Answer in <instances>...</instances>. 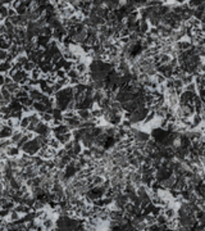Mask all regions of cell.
<instances>
[{
  "instance_id": "ffe728a7",
  "label": "cell",
  "mask_w": 205,
  "mask_h": 231,
  "mask_svg": "<svg viewBox=\"0 0 205 231\" xmlns=\"http://www.w3.org/2000/svg\"><path fill=\"white\" fill-rule=\"evenodd\" d=\"M171 59H172L171 55H167V54H163V53L159 54V63L162 64V66H163V64H169Z\"/></svg>"
},
{
  "instance_id": "bcb514c9",
  "label": "cell",
  "mask_w": 205,
  "mask_h": 231,
  "mask_svg": "<svg viewBox=\"0 0 205 231\" xmlns=\"http://www.w3.org/2000/svg\"><path fill=\"white\" fill-rule=\"evenodd\" d=\"M12 82H13V81H12V77L8 76V75H4V86L9 85V84H12Z\"/></svg>"
},
{
  "instance_id": "603a6c76",
  "label": "cell",
  "mask_w": 205,
  "mask_h": 231,
  "mask_svg": "<svg viewBox=\"0 0 205 231\" xmlns=\"http://www.w3.org/2000/svg\"><path fill=\"white\" fill-rule=\"evenodd\" d=\"M150 28V25L148 23V21H140V32L146 35Z\"/></svg>"
},
{
  "instance_id": "7bdbcfd3",
  "label": "cell",
  "mask_w": 205,
  "mask_h": 231,
  "mask_svg": "<svg viewBox=\"0 0 205 231\" xmlns=\"http://www.w3.org/2000/svg\"><path fill=\"white\" fill-rule=\"evenodd\" d=\"M51 89H53V91H54V92L56 94L58 91H60V90H62L63 88H62V86H60L59 84H58V82H55L54 85H51Z\"/></svg>"
},
{
  "instance_id": "836d02e7",
  "label": "cell",
  "mask_w": 205,
  "mask_h": 231,
  "mask_svg": "<svg viewBox=\"0 0 205 231\" xmlns=\"http://www.w3.org/2000/svg\"><path fill=\"white\" fill-rule=\"evenodd\" d=\"M53 118H55V119H60V121H63V113H62V111L60 109H58V108H54L53 109Z\"/></svg>"
},
{
  "instance_id": "e575fe53",
  "label": "cell",
  "mask_w": 205,
  "mask_h": 231,
  "mask_svg": "<svg viewBox=\"0 0 205 231\" xmlns=\"http://www.w3.org/2000/svg\"><path fill=\"white\" fill-rule=\"evenodd\" d=\"M167 218L164 217V216L163 214H159L158 216V217H155V223H157V225L158 226H162V225H165V223H167Z\"/></svg>"
},
{
  "instance_id": "ac0fdd59",
  "label": "cell",
  "mask_w": 205,
  "mask_h": 231,
  "mask_svg": "<svg viewBox=\"0 0 205 231\" xmlns=\"http://www.w3.org/2000/svg\"><path fill=\"white\" fill-rule=\"evenodd\" d=\"M82 145H81V143L79 141H75L73 140V148H72V151L75 153L76 155H79L81 154V151H82Z\"/></svg>"
},
{
  "instance_id": "7402d4cb",
  "label": "cell",
  "mask_w": 205,
  "mask_h": 231,
  "mask_svg": "<svg viewBox=\"0 0 205 231\" xmlns=\"http://www.w3.org/2000/svg\"><path fill=\"white\" fill-rule=\"evenodd\" d=\"M49 147H50V148H53V149H55V150H58V149H60V148H62L60 143L56 139H54L53 136H50V140H49Z\"/></svg>"
},
{
  "instance_id": "4dcf8cb0",
  "label": "cell",
  "mask_w": 205,
  "mask_h": 231,
  "mask_svg": "<svg viewBox=\"0 0 205 231\" xmlns=\"http://www.w3.org/2000/svg\"><path fill=\"white\" fill-rule=\"evenodd\" d=\"M30 125V121H28L27 116H23L21 119H19V128H27V126Z\"/></svg>"
},
{
  "instance_id": "52a82bcc",
  "label": "cell",
  "mask_w": 205,
  "mask_h": 231,
  "mask_svg": "<svg viewBox=\"0 0 205 231\" xmlns=\"http://www.w3.org/2000/svg\"><path fill=\"white\" fill-rule=\"evenodd\" d=\"M75 69L77 71L78 75H85L86 72H89V67H87V64L85 62H78L75 64Z\"/></svg>"
},
{
  "instance_id": "7dc6e473",
  "label": "cell",
  "mask_w": 205,
  "mask_h": 231,
  "mask_svg": "<svg viewBox=\"0 0 205 231\" xmlns=\"http://www.w3.org/2000/svg\"><path fill=\"white\" fill-rule=\"evenodd\" d=\"M17 13H16V9L13 8H8V18H12V17H16Z\"/></svg>"
},
{
  "instance_id": "1f68e13d",
  "label": "cell",
  "mask_w": 205,
  "mask_h": 231,
  "mask_svg": "<svg viewBox=\"0 0 205 231\" xmlns=\"http://www.w3.org/2000/svg\"><path fill=\"white\" fill-rule=\"evenodd\" d=\"M153 119H155V112H153V111H150V112H149V114H148V116H146V118L144 119V122H142V125H148V123H150V122H151Z\"/></svg>"
},
{
  "instance_id": "ee69618b",
  "label": "cell",
  "mask_w": 205,
  "mask_h": 231,
  "mask_svg": "<svg viewBox=\"0 0 205 231\" xmlns=\"http://www.w3.org/2000/svg\"><path fill=\"white\" fill-rule=\"evenodd\" d=\"M6 57H8V52H5V50H0V61L5 62Z\"/></svg>"
},
{
  "instance_id": "b9f144b4",
  "label": "cell",
  "mask_w": 205,
  "mask_h": 231,
  "mask_svg": "<svg viewBox=\"0 0 205 231\" xmlns=\"http://www.w3.org/2000/svg\"><path fill=\"white\" fill-rule=\"evenodd\" d=\"M33 111H32V108H28V107H25V105H22V113L23 114H31Z\"/></svg>"
},
{
  "instance_id": "44dd1931",
  "label": "cell",
  "mask_w": 205,
  "mask_h": 231,
  "mask_svg": "<svg viewBox=\"0 0 205 231\" xmlns=\"http://www.w3.org/2000/svg\"><path fill=\"white\" fill-rule=\"evenodd\" d=\"M21 218V214L19 213H17L14 209H12V211H9V216H8V221L9 222H16V221H18Z\"/></svg>"
},
{
  "instance_id": "c3c4849f",
  "label": "cell",
  "mask_w": 205,
  "mask_h": 231,
  "mask_svg": "<svg viewBox=\"0 0 205 231\" xmlns=\"http://www.w3.org/2000/svg\"><path fill=\"white\" fill-rule=\"evenodd\" d=\"M72 148H73V140H71L69 143H67L65 145H63V149H65V150H72Z\"/></svg>"
},
{
  "instance_id": "60d3db41",
  "label": "cell",
  "mask_w": 205,
  "mask_h": 231,
  "mask_svg": "<svg viewBox=\"0 0 205 231\" xmlns=\"http://www.w3.org/2000/svg\"><path fill=\"white\" fill-rule=\"evenodd\" d=\"M130 33H131V32H130V31L127 30L126 27H123L122 30L119 31V36H121V37H128V36H130Z\"/></svg>"
},
{
  "instance_id": "f546056e",
  "label": "cell",
  "mask_w": 205,
  "mask_h": 231,
  "mask_svg": "<svg viewBox=\"0 0 205 231\" xmlns=\"http://www.w3.org/2000/svg\"><path fill=\"white\" fill-rule=\"evenodd\" d=\"M36 67V64L35 63H32V62H30V61H28L26 64H25V66L23 67H22V69H23L25 72H27V73H30V72L33 69Z\"/></svg>"
},
{
  "instance_id": "8d00e7d4",
  "label": "cell",
  "mask_w": 205,
  "mask_h": 231,
  "mask_svg": "<svg viewBox=\"0 0 205 231\" xmlns=\"http://www.w3.org/2000/svg\"><path fill=\"white\" fill-rule=\"evenodd\" d=\"M16 62H17V63H19L21 66L23 67L25 64L28 62V59H27V57H26V55H18V57L16 58Z\"/></svg>"
},
{
  "instance_id": "277c9868",
  "label": "cell",
  "mask_w": 205,
  "mask_h": 231,
  "mask_svg": "<svg viewBox=\"0 0 205 231\" xmlns=\"http://www.w3.org/2000/svg\"><path fill=\"white\" fill-rule=\"evenodd\" d=\"M13 135V128L8 127L5 123H3V126L0 127V140L4 139H10V136Z\"/></svg>"
},
{
  "instance_id": "8992f818",
  "label": "cell",
  "mask_w": 205,
  "mask_h": 231,
  "mask_svg": "<svg viewBox=\"0 0 205 231\" xmlns=\"http://www.w3.org/2000/svg\"><path fill=\"white\" fill-rule=\"evenodd\" d=\"M42 95L44 94H41V91L39 89H32L30 92H28V98L32 99L33 102H41Z\"/></svg>"
},
{
  "instance_id": "5bb4252c",
  "label": "cell",
  "mask_w": 205,
  "mask_h": 231,
  "mask_svg": "<svg viewBox=\"0 0 205 231\" xmlns=\"http://www.w3.org/2000/svg\"><path fill=\"white\" fill-rule=\"evenodd\" d=\"M4 88L8 90L12 95H14V94H16L19 89H21V86L18 85V84H16V82H12V84H9V85H6V86H4Z\"/></svg>"
},
{
  "instance_id": "cb8c5ba5",
  "label": "cell",
  "mask_w": 205,
  "mask_h": 231,
  "mask_svg": "<svg viewBox=\"0 0 205 231\" xmlns=\"http://www.w3.org/2000/svg\"><path fill=\"white\" fill-rule=\"evenodd\" d=\"M91 113V118H96V119H100L102 117V112L99 109V108H92L90 111Z\"/></svg>"
},
{
  "instance_id": "681fc988",
  "label": "cell",
  "mask_w": 205,
  "mask_h": 231,
  "mask_svg": "<svg viewBox=\"0 0 205 231\" xmlns=\"http://www.w3.org/2000/svg\"><path fill=\"white\" fill-rule=\"evenodd\" d=\"M2 86H4V75L0 73V88H2Z\"/></svg>"
},
{
  "instance_id": "4316f807",
  "label": "cell",
  "mask_w": 205,
  "mask_h": 231,
  "mask_svg": "<svg viewBox=\"0 0 205 231\" xmlns=\"http://www.w3.org/2000/svg\"><path fill=\"white\" fill-rule=\"evenodd\" d=\"M144 222H145V225L146 226H151L155 223V217L151 214H148V216H144Z\"/></svg>"
},
{
  "instance_id": "74e56055",
  "label": "cell",
  "mask_w": 205,
  "mask_h": 231,
  "mask_svg": "<svg viewBox=\"0 0 205 231\" xmlns=\"http://www.w3.org/2000/svg\"><path fill=\"white\" fill-rule=\"evenodd\" d=\"M184 90L188 91V92H196V85H195V82H191V84L184 86Z\"/></svg>"
},
{
  "instance_id": "9c48e42d",
  "label": "cell",
  "mask_w": 205,
  "mask_h": 231,
  "mask_svg": "<svg viewBox=\"0 0 205 231\" xmlns=\"http://www.w3.org/2000/svg\"><path fill=\"white\" fill-rule=\"evenodd\" d=\"M22 136H23V134H22V131L19 128H16V130H13V135L10 136V141L13 145H16V144L22 139Z\"/></svg>"
},
{
  "instance_id": "e0dca14e",
  "label": "cell",
  "mask_w": 205,
  "mask_h": 231,
  "mask_svg": "<svg viewBox=\"0 0 205 231\" xmlns=\"http://www.w3.org/2000/svg\"><path fill=\"white\" fill-rule=\"evenodd\" d=\"M27 117H28V121H30V123H32V125H35V126L41 121L40 117H39V114H37V113H35V112H32L31 114H28Z\"/></svg>"
},
{
  "instance_id": "8fae6325",
  "label": "cell",
  "mask_w": 205,
  "mask_h": 231,
  "mask_svg": "<svg viewBox=\"0 0 205 231\" xmlns=\"http://www.w3.org/2000/svg\"><path fill=\"white\" fill-rule=\"evenodd\" d=\"M32 111L35 112V113H45V111H46V107L41 102H33V104H32Z\"/></svg>"
},
{
  "instance_id": "d4e9b609",
  "label": "cell",
  "mask_w": 205,
  "mask_h": 231,
  "mask_svg": "<svg viewBox=\"0 0 205 231\" xmlns=\"http://www.w3.org/2000/svg\"><path fill=\"white\" fill-rule=\"evenodd\" d=\"M104 181V177L102 176H98V175H92V186H100Z\"/></svg>"
},
{
  "instance_id": "9a60e30c",
  "label": "cell",
  "mask_w": 205,
  "mask_h": 231,
  "mask_svg": "<svg viewBox=\"0 0 205 231\" xmlns=\"http://www.w3.org/2000/svg\"><path fill=\"white\" fill-rule=\"evenodd\" d=\"M8 108H9L10 112H19V111H22V105H21V103L18 102V100H16V102H10L8 104Z\"/></svg>"
},
{
  "instance_id": "d590c367",
  "label": "cell",
  "mask_w": 205,
  "mask_h": 231,
  "mask_svg": "<svg viewBox=\"0 0 205 231\" xmlns=\"http://www.w3.org/2000/svg\"><path fill=\"white\" fill-rule=\"evenodd\" d=\"M79 155L83 157V158H86V159H90V158H92L91 150H90V149H86V148L82 149V151H81V154H79Z\"/></svg>"
},
{
  "instance_id": "3957f363",
  "label": "cell",
  "mask_w": 205,
  "mask_h": 231,
  "mask_svg": "<svg viewBox=\"0 0 205 231\" xmlns=\"http://www.w3.org/2000/svg\"><path fill=\"white\" fill-rule=\"evenodd\" d=\"M5 154L8 158H14V159H17V158L21 157V149L17 148L16 145H10L9 148H6Z\"/></svg>"
},
{
  "instance_id": "4fadbf2b",
  "label": "cell",
  "mask_w": 205,
  "mask_h": 231,
  "mask_svg": "<svg viewBox=\"0 0 205 231\" xmlns=\"http://www.w3.org/2000/svg\"><path fill=\"white\" fill-rule=\"evenodd\" d=\"M41 225H42V227L45 229V230H51V229L55 227V222L51 220L50 217H48L46 220H44V221L41 222Z\"/></svg>"
},
{
  "instance_id": "ab89813d",
  "label": "cell",
  "mask_w": 205,
  "mask_h": 231,
  "mask_svg": "<svg viewBox=\"0 0 205 231\" xmlns=\"http://www.w3.org/2000/svg\"><path fill=\"white\" fill-rule=\"evenodd\" d=\"M65 154H67V150H65V149H63V148H60V149H58L56 150V158H59V159H60V158L62 157H64Z\"/></svg>"
},
{
  "instance_id": "ba28073f",
  "label": "cell",
  "mask_w": 205,
  "mask_h": 231,
  "mask_svg": "<svg viewBox=\"0 0 205 231\" xmlns=\"http://www.w3.org/2000/svg\"><path fill=\"white\" fill-rule=\"evenodd\" d=\"M76 113H77L78 118H79V121H81V122H86V121H89L91 118V113H90V111H87V109L77 111Z\"/></svg>"
},
{
  "instance_id": "d6986e66",
  "label": "cell",
  "mask_w": 205,
  "mask_h": 231,
  "mask_svg": "<svg viewBox=\"0 0 205 231\" xmlns=\"http://www.w3.org/2000/svg\"><path fill=\"white\" fill-rule=\"evenodd\" d=\"M12 68V64L8 63V62H2V64H0V73L2 75H5V73H8V72L10 71Z\"/></svg>"
},
{
  "instance_id": "484cf974",
  "label": "cell",
  "mask_w": 205,
  "mask_h": 231,
  "mask_svg": "<svg viewBox=\"0 0 205 231\" xmlns=\"http://www.w3.org/2000/svg\"><path fill=\"white\" fill-rule=\"evenodd\" d=\"M48 88H49V85L45 82V80L40 78V80H39V85H37V89L41 91V94H45V91H46Z\"/></svg>"
},
{
  "instance_id": "5b68a950",
  "label": "cell",
  "mask_w": 205,
  "mask_h": 231,
  "mask_svg": "<svg viewBox=\"0 0 205 231\" xmlns=\"http://www.w3.org/2000/svg\"><path fill=\"white\" fill-rule=\"evenodd\" d=\"M133 139H135L136 143H146V141H148L149 139H151V138H150V134L144 132V131H141V130H138L137 134L133 136Z\"/></svg>"
},
{
  "instance_id": "2e32d148",
  "label": "cell",
  "mask_w": 205,
  "mask_h": 231,
  "mask_svg": "<svg viewBox=\"0 0 205 231\" xmlns=\"http://www.w3.org/2000/svg\"><path fill=\"white\" fill-rule=\"evenodd\" d=\"M40 35L42 36H48V37H51V35H53V28L50 26H44V27H40Z\"/></svg>"
},
{
  "instance_id": "6da1fadb",
  "label": "cell",
  "mask_w": 205,
  "mask_h": 231,
  "mask_svg": "<svg viewBox=\"0 0 205 231\" xmlns=\"http://www.w3.org/2000/svg\"><path fill=\"white\" fill-rule=\"evenodd\" d=\"M40 150V144L36 139H32L30 141H27L23 147L21 148V151L25 154H28L30 157H33L37 154V151Z\"/></svg>"
},
{
  "instance_id": "30bf717a",
  "label": "cell",
  "mask_w": 205,
  "mask_h": 231,
  "mask_svg": "<svg viewBox=\"0 0 205 231\" xmlns=\"http://www.w3.org/2000/svg\"><path fill=\"white\" fill-rule=\"evenodd\" d=\"M162 214L164 216L167 220H173V218H176V211H174L173 207H168V208L163 209Z\"/></svg>"
},
{
  "instance_id": "f907efd6",
  "label": "cell",
  "mask_w": 205,
  "mask_h": 231,
  "mask_svg": "<svg viewBox=\"0 0 205 231\" xmlns=\"http://www.w3.org/2000/svg\"><path fill=\"white\" fill-rule=\"evenodd\" d=\"M3 123H4V122H2V121H0V127H2V126H3Z\"/></svg>"
},
{
  "instance_id": "f6af8a7d",
  "label": "cell",
  "mask_w": 205,
  "mask_h": 231,
  "mask_svg": "<svg viewBox=\"0 0 205 231\" xmlns=\"http://www.w3.org/2000/svg\"><path fill=\"white\" fill-rule=\"evenodd\" d=\"M0 113H2V114H8V113H10V111H9V108H8V105L0 107Z\"/></svg>"
},
{
  "instance_id": "7c38bea8",
  "label": "cell",
  "mask_w": 205,
  "mask_h": 231,
  "mask_svg": "<svg viewBox=\"0 0 205 231\" xmlns=\"http://www.w3.org/2000/svg\"><path fill=\"white\" fill-rule=\"evenodd\" d=\"M41 71H40V68L39 67H35L31 72H30V78L31 80H35V81H39L40 78H41Z\"/></svg>"
},
{
  "instance_id": "83f0119b",
  "label": "cell",
  "mask_w": 205,
  "mask_h": 231,
  "mask_svg": "<svg viewBox=\"0 0 205 231\" xmlns=\"http://www.w3.org/2000/svg\"><path fill=\"white\" fill-rule=\"evenodd\" d=\"M181 81H182V84H184V86H186V85H188V84L194 82V76H192V75H185L184 77L181 78Z\"/></svg>"
},
{
  "instance_id": "d6a6232c",
  "label": "cell",
  "mask_w": 205,
  "mask_h": 231,
  "mask_svg": "<svg viewBox=\"0 0 205 231\" xmlns=\"http://www.w3.org/2000/svg\"><path fill=\"white\" fill-rule=\"evenodd\" d=\"M153 80L155 81L158 85H164V82H165V77H164L163 75H160V73H157L155 76H154Z\"/></svg>"
},
{
  "instance_id": "f35d334b",
  "label": "cell",
  "mask_w": 205,
  "mask_h": 231,
  "mask_svg": "<svg viewBox=\"0 0 205 231\" xmlns=\"http://www.w3.org/2000/svg\"><path fill=\"white\" fill-rule=\"evenodd\" d=\"M67 77L68 78H77L78 77V73H77V71L73 68V69H71L69 72H67Z\"/></svg>"
},
{
  "instance_id": "f1b7e54d",
  "label": "cell",
  "mask_w": 205,
  "mask_h": 231,
  "mask_svg": "<svg viewBox=\"0 0 205 231\" xmlns=\"http://www.w3.org/2000/svg\"><path fill=\"white\" fill-rule=\"evenodd\" d=\"M75 68V63H73L72 61H65V63H64V66H63V71L67 73V72H69L71 69H73Z\"/></svg>"
},
{
  "instance_id": "7a4b0ae2",
  "label": "cell",
  "mask_w": 205,
  "mask_h": 231,
  "mask_svg": "<svg viewBox=\"0 0 205 231\" xmlns=\"http://www.w3.org/2000/svg\"><path fill=\"white\" fill-rule=\"evenodd\" d=\"M35 135L39 136H46V138H50L51 136V127L48 123H44V122H39L35 127Z\"/></svg>"
},
{
  "instance_id": "816d5d0a",
  "label": "cell",
  "mask_w": 205,
  "mask_h": 231,
  "mask_svg": "<svg viewBox=\"0 0 205 231\" xmlns=\"http://www.w3.org/2000/svg\"><path fill=\"white\" fill-rule=\"evenodd\" d=\"M0 64H2V61H0Z\"/></svg>"
}]
</instances>
